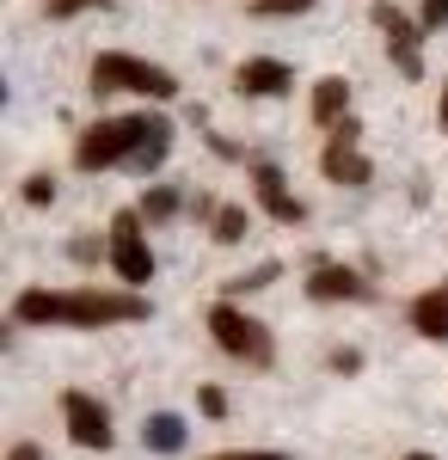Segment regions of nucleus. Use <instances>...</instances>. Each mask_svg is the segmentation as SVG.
I'll return each instance as SVG.
<instances>
[{
	"label": "nucleus",
	"mask_w": 448,
	"mask_h": 460,
	"mask_svg": "<svg viewBox=\"0 0 448 460\" xmlns=\"http://www.w3.org/2000/svg\"><path fill=\"white\" fill-rule=\"evenodd\" d=\"M154 307L141 295H111V288H80V295H49V288H25L13 301L19 325H123V319H148Z\"/></svg>",
	"instance_id": "1"
},
{
	"label": "nucleus",
	"mask_w": 448,
	"mask_h": 460,
	"mask_svg": "<svg viewBox=\"0 0 448 460\" xmlns=\"http://www.w3.org/2000/svg\"><path fill=\"white\" fill-rule=\"evenodd\" d=\"M166 129V117H104L93 123L80 142H74V166L80 172H104V166H117V160H130L148 136H160Z\"/></svg>",
	"instance_id": "2"
},
{
	"label": "nucleus",
	"mask_w": 448,
	"mask_h": 460,
	"mask_svg": "<svg viewBox=\"0 0 448 460\" xmlns=\"http://www.w3.org/2000/svg\"><path fill=\"white\" fill-rule=\"evenodd\" d=\"M93 93H141V99H173L178 80L166 68H154V62H136V56H123V49H104L99 62H93Z\"/></svg>",
	"instance_id": "3"
},
{
	"label": "nucleus",
	"mask_w": 448,
	"mask_h": 460,
	"mask_svg": "<svg viewBox=\"0 0 448 460\" xmlns=\"http://www.w3.org/2000/svg\"><path fill=\"white\" fill-rule=\"evenodd\" d=\"M209 332H215V344L234 356V362H252V368H264V362L276 356V350H271V332H264L258 319H246L234 301H221V307L209 314Z\"/></svg>",
	"instance_id": "4"
},
{
	"label": "nucleus",
	"mask_w": 448,
	"mask_h": 460,
	"mask_svg": "<svg viewBox=\"0 0 448 460\" xmlns=\"http://www.w3.org/2000/svg\"><path fill=\"white\" fill-rule=\"evenodd\" d=\"M356 142H363V129H356V117H345V123H332V142L319 154V172L332 178V184H350V190H363L375 178V166L356 154Z\"/></svg>",
	"instance_id": "5"
},
{
	"label": "nucleus",
	"mask_w": 448,
	"mask_h": 460,
	"mask_svg": "<svg viewBox=\"0 0 448 460\" xmlns=\"http://www.w3.org/2000/svg\"><path fill=\"white\" fill-rule=\"evenodd\" d=\"M375 25H381V37H387V56H393V68L406 74V80H417V74H424V49H417L424 25H417V19H406L393 0H375Z\"/></svg>",
	"instance_id": "6"
},
{
	"label": "nucleus",
	"mask_w": 448,
	"mask_h": 460,
	"mask_svg": "<svg viewBox=\"0 0 448 460\" xmlns=\"http://www.w3.org/2000/svg\"><path fill=\"white\" fill-rule=\"evenodd\" d=\"M111 264H117L123 283H148L154 277V252L141 240V209H123L111 221Z\"/></svg>",
	"instance_id": "7"
},
{
	"label": "nucleus",
	"mask_w": 448,
	"mask_h": 460,
	"mask_svg": "<svg viewBox=\"0 0 448 460\" xmlns=\"http://www.w3.org/2000/svg\"><path fill=\"white\" fill-rule=\"evenodd\" d=\"M62 418H68V436L80 448H111V411H104L93 393H62Z\"/></svg>",
	"instance_id": "8"
},
{
	"label": "nucleus",
	"mask_w": 448,
	"mask_h": 460,
	"mask_svg": "<svg viewBox=\"0 0 448 460\" xmlns=\"http://www.w3.org/2000/svg\"><path fill=\"white\" fill-rule=\"evenodd\" d=\"M289 62H276V56H252V62H240V74H234V86L240 93H252V99H276V93H289Z\"/></svg>",
	"instance_id": "9"
},
{
	"label": "nucleus",
	"mask_w": 448,
	"mask_h": 460,
	"mask_svg": "<svg viewBox=\"0 0 448 460\" xmlns=\"http://www.w3.org/2000/svg\"><path fill=\"white\" fill-rule=\"evenodd\" d=\"M308 295L313 301H363L369 283H363L350 264H313L308 270Z\"/></svg>",
	"instance_id": "10"
},
{
	"label": "nucleus",
	"mask_w": 448,
	"mask_h": 460,
	"mask_svg": "<svg viewBox=\"0 0 448 460\" xmlns=\"http://www.w3.org/2000/svg\"><path fill=\"white\" fill-rule=\"evenodd\" d=\"M252 184H258V203H264L276 221H301V215H308L289 190H282V172H276L271 160H258V166H252Z\"/></svg>",
	"instance_id": "11"
},
{
	"label": "nucleus",
	"mask_w": 448,
	"mask_h": 460,
	"mask_svg": "<svg viewBox=\"0 0 448 460\" xmlns=\"http://www.w3.org/2000/svg\"><path fill=\"white\" fill-rule=\"evenodd\" d=\"M412 325H417V338H436V344L448 338V283L412 301Z\"/></svg>",
	"instance_id": "12"
},
{
	"label": "nucleus",
	"mask_w": 448,
	"mask_h": 460,
	"mask_svg": "<svg viewBox=\"0 0 448 460\" xmlns=\"http://www.w3.org/2000/svg\"><path fill=\"white\" fill-rule=\"evenodd\" d=\"M345 111H350V80H338V74H326L319 86H313V123H345Z\"/></svg>",
	"instance_id": "13"
},
{
	"label": "nucleus",
	"mask_w": 448,
	"mask_h": 460,
	"mask_svg": "<svg viewBox=\"0 0 448 460\" xmlns=\"http://www.w3.org/2000/svg\"><path fill=\"white\" fill-rule=\"evenodd\" d=\"M184 436H191V429H184V418H173V411H154V418L141 424V442H148L154 455H178Z\"/></svg>",
	"instance_id": "14"
},
{
	"label": "nucleus",
	"mask_w": 448,
	"mask_h": 460,
	"mask_svg": "<svg viewBox=\"0 0 448 460\" xmlns=\"http://www.w3.org/2000/svg\"><path fill=\"white\" fill-rule=\"evenodd\" d=\"M178 209H184V197H178L173 184H154V190L141 197V221H173Z\"/></svg>",
	"instance_id": "15"
},
{
	"label": "nucleus",
	"mask_w": 448,
	"mask_h": 460,
	"mask_svg": "<svg viewBox=\"0 0 448 460\" xmlns=\"http://www.w3.org/2000/svg\"><path fill=\"white\" fill-rule=\"evenodd\" d=\"M215 240H221V246H240L246 240V209H234V203L215 209Z\"/></svg>",
	"instance_id": "16"
},
{
	"label": "nucleus",
	"mask_w": 448,
	"mask_h": 460,
	"mask_svg": "<svg viewBox=\"0 0 448 460\" xmlns=\"http://www.w3.org/2000/svg\"><path fill=\"white\" fill-rule=\"evenodd\" d=\"M264 283H276V264H258V270L234 277V283H228V301H234V295H252V288H264Z\"/></svg>",
	"instance_id": "17"
},
{
	"label": "nucleus",
	"mask_w": 448,
	"mask_h": 460,
	"mask_svg": "<svg viewBox=\"0 0 448 460\" xmlns=\"http://www.w3.org/2000/svg\"><path fill=\"white\" fill-rule=\"evenodd\" d=\"M25 203H37V209H43V203H56V178H25Z\"/></svg>",
	"instance_id": "18"
},
{
	"label": "nucleus",
	"mask_w": 448,
	"mask_h": 460,
	"mask_svg": "<svg viewBox=\"0 0 448 460\" xmlns=\"http://www.w3.org/2000/svg\"><path fill=\"white\" fill-rule=\"evenodd\" d=\"M197 411H203V418H228V393L203 387V393H197Z\"/></svg>",
	"instance_id": "19"
},
{
	"label": "nucleus",
	"mask_w": 448,
	"mask_h": 460,
	"mask_svg": "<svg viewBox=\"0 0 448 460\" xmlns=\"http://www.w3.org/2000/svg\"><path fill=\"white\" fill-rule=\"evenodd\" d=\"M86 6H104V0H43L49 19H74V13H86Z\"/></svg>",
	"instance_id": "20"
},
{
	"label": "nucleus",
	"mask_w": 448,
	"mask_h": 460,
	"mask_svg": "<svg viewBox=\"0 0 448 460\" xmlns=\"http://www.w3.org/2000/svg\"><path fill=\"white\" fill-rule=\"evenodd\" d=\"M313 0H252V13H264V19H276V13H308Z\"/></svg>",
	"instance_id": "21"
},
{
	"label": "nucleus",
	"mask_w": 448,
	"mask_h": 460,
	"mask_svg": "<svg viewBox=\"0 0 448 460\" xmlns=\"http://www.w3.org/2000/svg\"><path fill=\"white\" fill-rule=\"evenodd\" d=\"M417 25H424V31H436V25H448V0H424Z\"/></svg>",
	"instance_id": "22"
},
{
	"label": "nucleus",
	"mask_w": 448,
	"mask_h": 460,
	"mask_svg": "<svg viewBox=\"0 0 448 460\" xmlns=\"http://www.w3.org/2000/svg\"><path fill=\"white\" fill-rule=\"evenodd\" d=\"M99 252H111V246H99V240H74V246H68V258H80V264H93Z\"/></svg>",
	"instance_id": "23"
},
{
	"label": "nucleus",
	"mask_w": 448,
	"mask_h": 460,
	"mask_svg": "<svg viewBox=\"0 0 448 460\" xmlns=\"http://www.w3.org/2000/svg\"><path fill=\"white\" fill-rule=\"evenodd\" d=\"M332 368H338V375H356V368H363V356H356V350H338V356H332Z\"/></svg>",
	"instance_id": "24"
},
{
	"label": "nucleus",
	"mask_w": 448,
	"mask_h": 460,
	"mask_svg": "<svg viewBox=\"0 0 448 460\" xmlns=\"http://www.w3.org/2000/svg\"><path fill=\"white\" fill-rule=\"evenodd\" d=\"M6 460H43V448H37V442H19V448H13Z\"/></svg>",
	"instance_id": "25"
},
{
	"label": "nucleus",
	"mask_w": 448,
	"mask_h": 460,
	"mask_svg": "<svg viewBox=\"0 0 448 460\" xmlns=\"http://www.w3.org/2000/svg\"><path fill=\"white\" fill-rule=\"evenodd\" d=\"M215 460H289V455H215Z\"/></svg>",
	"instance_id": "26"
},
{
	"label": "nucleus",
	"mask_w": 448,
	"mask_h": 460,
	"mask_svg": "<svg viewBox=\"0 0 448 460\" xmlns=\"http://www.w3.org/2000/svg\"><path fill=\"white\" fill-rule=\"evenodd\" d=\"M443 129H448V86H443Z\"/></svg>",
	"instance_id": "27"
},
{
	"label": "nucleus",
	"mask_w": 448,
	"mask_h": 460,
	"mask_svg": "<svg viewBox=\"0 0 448 460\" xmlns=\"http://www.w3.org/2000/svg\"><path fill=\"white\" fill-rule=\"evenodd\" d=\"M0 105H6V74H0Z\"/></svg>",
	"instance_id": "28"
},
{
	"label": "nucleus",
	"mask_w": 448,
	"mask_h": 460,
	"mask_svg": "<svg viewBox=\"0 0 448 460\" xmlns=\"http://www.w3.org/2000/svg\"><path fill=\"white\" fill-rule=\"evenodd\" d=\"M406 460H436V455H406Z\"/></svg>",
	"instance_id": "29"
},
{
	"label": "nucleus",
	"mask_w": 448,
	"mask_h": 460,
	"mask_svg": "<svg viewBox=\"0 0 448 460\" xmlns=\"http://www.w3.org/2000/svg\"><path fill=\"white\" fill-rule=\"evenodd\" d=\"M0 344H6V325H0Z\"/></svg>",
	"instance_id": "30"
}]
</instances>
